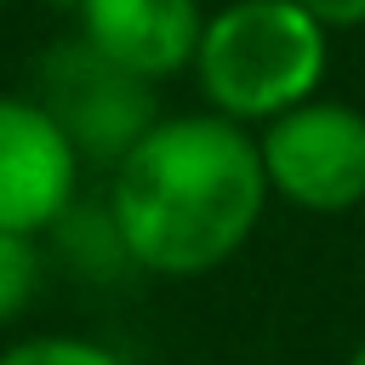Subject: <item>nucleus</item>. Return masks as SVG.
I'll return each mask as SVG.
<instances>
[{
    "mask_svg": "<svg viewBox=\"0 0 365 365\" xmlns=\"http://www.w3.org/2000/svg\"><path fill=\"white\" fill-rule=\"evenodd\" d=\"M348 365H365V342H359V348H354V354H348Z\"/></svg>",
    "mask_w": 365,
    "mask_h": 365,
    "instance_id": "nucleus-12",
    "label": "nucleus"
},
{
    "mask_svg": "<svg viewBox=\"0 0 365 365\" xmlns=\"http://www.w3.org/2000/svg\"><path fill=\"white\" fill-rule=\"evenodd\" d=\"M34 103L63 125V137L74 143L80 160L108 165V171L160 125L154 86L125 74V68H114L108 57H97L80 34L74 40H51L40 51Z\"/></svg>",
    "mask_w": 365,
    "mask_h": 365,
    "instance_id": "nucleus-3",
    "label": "nucleus"
},
{
    "mask_svg": "<svg viewBox=\"0 0 365 365\" xmlns=\"http://www.w3.org/2000/svg\"><path fill=\"white\" fill-rule=\"evenodd\" d=\"M46 240L57 245L63 268H74L80 279H114V274H131V257H125V245H120V228H114L108 205H86V200H74L68 217H63Z\"/></svg>",
    "mask_w": 365,
    "mask_h": 365,
    "instance_id": "nucleus-7",
    "label": "nucleus"
},
{
    "mask_svg": "<svg viewBox=\"0 0 365 365\" xmlns=\"http://www.w3.org/2000/svg\"><path fill=\"white\" fill-rule=\"evenodd\" d=\"M325 68L331 34L297 0H228L205 17L188 74L200 80L211 114L262 131L268 120L314 103Z\"/></svg>",
    "mask_w": 365,
    "mask_h": 365,
    "instance_id": "nucleus-2",
    "label": "nucleus"
},
{
    "mask_svg": "<svg viewBox=\"0 0 365 365\" xmlns=\"http://www.w3.org/2000/svg\"><path fill=\"white\" fill-rule=\"evenodd\" d=\"M325 34L331 29H365V0H297Z\"/></svg>",
    "mask_w": 365,
    "mask_h": 365,
    "instance_id": "nucleus-10",
    "label": "nucleus"
},
{
    "mask_svg": "<svg viewBox=\"0 0 365 365\" xmlns=\"http://www.w3.org/2000/svg\"><path fill=\"white\" fill-rule=\"evenodd\" d=\"M268 194L308 211L342 217L365 205V108L314 97L257 131Z\"/></svg>",
    "mask_w": 365,
    "mask_h": 365,
    "instance_id": "nucleus-4",
    "label": "nucleus"
},
{
    "mask_svg": "<svg viewBox=\"0 0 365 365\" xmlns=\"http://www.w3.org/2000/svg\"><path fill=\"white\" fill-rule=\"evenodd\" d=\"M40 279H46V251H40V240L0 234V331L29 314V302L40 297Z\"/></svg>",
    "mask_w": 365,
    "mask_h": 365,
    "instance_id": "nucleus-8",
    "label": "nucleus"
},
{
    "mask_svg": "<svg viewBox=\"0 0 365 365\" xmlns=\"http://www.w3.org/2000/svg\"><path fill=\"white\" fill-rule=\"evenodd\" d=\"M80 154L23 91H0V234L46 240L80 200Z\"/></svg>",
    "mask_w": 365,
    "mask_h": 365,
    "instance_id": "nucleus-5",
    "label": "nucleus"
},
{
    "mask_svg": "<svg viewBox=\"0 0 365 365\" xmlns=\"http://www.w3.org/2000/svg\"><path fill=\"white\" fill-rule=\"evenodd\" d=\"M205 17L200 0H80L74 11L80 40L148 86L194 68Z\"/></svg>",
    "mask_w": 365,
    "mask_h": 365,
    "instance_id": "nucleus-6",
    "label": "nucleus"
},
{
    "mask_svg": "<svg viewBox=\"0 0 365 365\" xmlns=\"http://www.w3.org/2000/svg\"><path fill=\"white\" fill-rule=\"evenodd\" d=\"M0 365H131V359L114 354L108 342H91V336L40 331V336H23V342H6Z\"/></svg>",
    "mask_w": 365,
    "mask_h": 365,
    "instance_id": "nucleus-9",
    "label": "nucleus"
},
{
    "mask_svg": "<svg viewBox=\"0 0 365 365\" xmlns=\"http://www.w3.org/2000/svg\"><path fill=\"white\" fill-rule=\"evenodd\" d=\"M257 131L200 108L160 125L108 171V217L137 274L200 279L228 268L268 217Z\"/></svg>",
    "mask_w": 365,
    "mask_h": 365,
    "instance_id": "nucleus-1",
    "label": "nucleus"
},
{
    "mask_svg": "<svg viewBox=\"0 0 365 365\" xmlns=\"http://www.w3.org/2000/svg\"><path fill=\"white\" fill-rule=\"evenodd\" d=\"M6 6H11V0H0V11H6Z\"/></svg>",
    "mask_w": 365,
    "mask_h": 365,
    "instance_id": "nucleus-13",
    "label": "nucleus"
},
{
    "mask_svg": "<svg viewBox=\"0 0 365 365\" xmlns=\"http://www.w3.org/2000/svg\"><path fill=\"white\" fill-rule=\"evenodd\" d=\"M40 6H51V11H80V0H40Z\"/></svg>",
    "mask_w": 365,
    "mask_h": 365,
    "instance_id": "nucleus-11",
    "label": "nucleus"
}]
</instances>
